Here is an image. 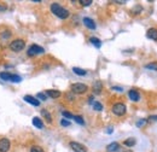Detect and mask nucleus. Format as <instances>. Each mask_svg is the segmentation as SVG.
<instances>
[{
	"instance_id": "nucleus-5",
	"label": "nucleus",
	"mask_w": 157,
	"mask_h": 152,
	"mask_svg": "<svg viewBox=\"0 0 157 152\" xmlns=\"http://www.w3.org/2000/svg\"><path fill=\"white\" fill-rule=\"evenodd\" d=\"M45 52V50L39 46V45H32L29 48H28V51H27V55L29 56V57H35V56H38V55H42Z\"/></svg>"
},
{
	"instance_id": "nucleus-6",
	"label": "nucleus",
	"mask_w": 157,
	"mask_h": 152,
	"mask_svg": "<svg viewBox=\"0 0 157 152\" xmlns=\"http://www.w3.org/2000/svg\"><path fill=\"white\" fill-rule=\"evenodd\" d=\"M69 146L74 152H87V147L85 145H82L81 142H78V141H70Z\"/></svg>"
},
{
	"instance_id": "nucleus-13",
	"label": "nucleus",
	"mask_w": 157,
	"mask_h": 152,
	"mask_svg": "<svg viewBox=\"0 0 157 152\" xmlns=\"http://www.w3.org/2000/svg\"><path fill=\"white\" fill-rule=\"evenodd\" d=\"M92 89H93V93L94 94H100L101 91H103V83H101V81H94V83L92 86Z\"/></svg>"
},
{
	"instance_id": "nucleus-32",
	"label": "nucleus",
	"mask_w": 157,
	"mask_h": 152,
	"mask_svg": "<svg viewBox=\"0 0 157 152\" xmlns=\"http://www.w3.org/2000/svg\"><path fill=\"white\" fill-rule=\"evenodd\" d=\"M113 132H114V129H113V127H109V128L106 129V133H108V134H111V133H113Z\"/></svg>"
},
{
	"instance_id": "nucleus-4",
	"label": "nucleus",
	"mask_w": 157,
	"mask_h": 152,
	"mask_svg": "<svg viewBox=\"0 0 157 152\" xmlns=\"http://www.w3.org/2000/svg\"><path fill=\"white\" fill-rule=\"evenodd\" d=\"M87 91H88V86L85 83H81V82L73 83L70 86V92L74 94H85V93H87Z\"/></svg>"
},
{
	"instance_id": "nucleus-23",
	"label": "nucleus",
	"mask_w": 157,
	"mask_h": 152,
	"mask_svg": "<svg viewBox=\"0 0 157 152\" xmlns=\"http://www.w3.org/2000/svg\"><path fill=\"white\" fill-rule=\"evenodd\" d=\"M92 106H93V110H96V111H101L103 110V105L99 101H94Z\"/></svg>"
},
{
	"instance_id": "nucleus-21",
	"label": "nucleus",
	"mask_w": 157,
	"mask_h": 152,
	"mask_svg": "<svg viewBox=\"0 0 157 152\" xmlns=\"http://www.w3.org/2000/svg\"><path fill=\"white\" fill-rule=\"evenodd\" d=\"M146 123H147V120L146 118H141V120L137 121V127L138 128H143L144 126H146Z\"/></svg>"
},
{
	"instance_id": "nucleus-28",
	"label": "nucleus",
	"mask_w": 157,
	"mask_h": 152,
	"mask_svg": "<svg viewBox=\"0 0 157 152\" xmlns=\"http://www.w3.org/2000/svg\"><path fill=\"white\" fill-rule=\"evenodd\" d=\"M78 2L81 4V6H90L93 1H92V0H80Z\"/></svg>"
},
{
	"instance_id": "nucleus-3",
	"label": "nucleus",
	"mask_w": 157,
	"mask_h": 152,
	"mask_svg": "<svg viewBox=\"0 0 157 152\" xmlns=\"http://www.w3.org/2000/svg\"><path fill=\"white\" fill-rule=\"evenodd\" d=\"M111 112L115 116H117V117H122L127 112V106L123 103H115L111 106Z\"/></svg>"
},
{
	"instance_id": "nucleus-7",
	"label": "nucleus",
	"mask_w": 157,
	"mask_h": 152,
	"mask_svg": "<svg viewBox=\"0 0 157 152\" xmlns=\"http://www.w3.org/2000/svg\"><path fill=\"white\" fill-rule=\"evenodd\" d=\"M11 147V142L7 138H1L0 139V152H9Z\"/></svg>"
},
{
	"instance_id": "nucleus-1",
	"label": "nucleus",
	"mask_w": 157,
	"mask_h": 152,
	"mask_svg": "<svg viewBox=\"0 0 157 152\" xmlns=\"http://www.w3.org/2000/svg\"><path fill=\"white\" fill-rule=\"evenodd\" d=\"M50 10H51V12H52L56 17H58V18H60V19H65L70 16L69 10H67L65 7H63L59 2H52L51 6H50Z\"/></svg>"
},
{
	"instance_id": "nucleus-19",
	"label": "nucleus",
	"mask_w": 157,
	"mask_h": 152,
	"mask_svg": "<svg viewBox=\"0 0 157 152\" xmlns=\"http://www.w3.org/2000/svg\"><path fill=\"white\" fill-rule=\"evenodd\" d=\"M73 73L78 76L87 75V71H86V70H83V69H81V68H78V66H74V68H73Z\"/></svg>"
},
{
	"instance_id": "nucleus-34",
	"label": "nucleus",
	"mask_w": 157,
	"mask_h": 152,
	"mask_svg": "<svg viewBox=\"0 0 157 152\" xmlns=\"http://www.w3.org/2000/svg\"><path fill=\"white\" fill-rule=\"evenodd\" d=\"M4 10H6V6L2 5V4H0V11H4Z\"/></svg>"
},
{
	"instance_id": "nucleus-25",
	"label": "nucleus",
	"mask_w": 157,
	"mask_h": 152,
	"mask_svg": "<svg viewBox=\"0 0 157 152\" xmlns=\"http://www.w3.org/2000/svg\"><path fill=\"white\" fill-rule=\"evenodd\" d=\"M74 120H75V122L78 123V124H85V121H83V118L81 117V116H78V115H74Z\"/></svg>"
},
{
	"instance_id": "nucleus-18",
	"label": "nucleus",
	"mask_w": 157,
	"mask_h": 152,
	"mask_svg": "<svg viewBox=\"0 0 157 152\" xmlns=\"http://www.w3.org/2000/svg\"><path fill=\"white\" fill-rule=\"evenodd\" d=\"M0 78H1L2 81H9V82H11L12 74H10V73H7V71H1V73H0Z\"/></svg>"
},
{
	"instance_id": "nucleus-29",
	"label": "nucleus",
	"mask_w": 157,
	"mask_h": 152,
	"mask_svg": "<svg viewBox=\"0 0 157 152\" xmlns=\"http://www.w3.org/2000/svg\"><path fill=\"white\" fill-rule=\"evenodd\" d=\"M62 115L65 117V118H69V120H71V118H74V115L71 114V112H69V111H63Z\"/></svg>"
},
{
	"instance_id": "nucleus-15",
	"label": "nucleus",
	"mask_w": 157,
	"mask_h": 152,
	"mask_svg": "<svg viewBox=\"0 0 157 152\" xmlns=\"http://www.w3.org/2000/svg\"><path fill=\"white\" fill-rule=\"evenodd\" d=\"M146 36L150 39V40L157 41V29L156 28H150V29L146 32Z\"/></svg>"
},
{
	"instance_id": "nucleus-8",
	"label": "nucleus",
	"mask_w": 157,
	"mask_h": 152,
	"mask_svg": "<svg viewBox=\"0 0 157 152\" xmlns=\"http://www.w3.org/2000/svg\"><path fill=\"white\" fill-rule=\"evenodd\" d=\"M82 23H83V25H85L86 28H88V29H91V30H94V29L97 28L94 21L92 18H90V17H85V18L82 19Z\"/></svg>"
},
{
	"instance_id": "nucleus-12",
	"label": "nucleus",
	"mask_w": 157,
	"mask_h": 152,
	"mask_svg": "<svg viewBox=\"0 0 157 152\" xmlns=\"http://www.w3.org/2000/svg\"><path fill=\"white\" fill-rule=\"evenodd\" d=\"M46 95L50 97V98H52V99H58V98H60V95H62V92L58 91V89H47L46 91Z\"/></svg>"
},
{
	"instance_id": "nucleus-36",
	"label": "nucleus",
	"mask_w": 157,
	"mask_h": 152,
	"mask_svg": "<svg viewBox=\"0 0 157 152\" xmlns=\"http://www.w3.org/2000/svg\"><path fill=\"white\" fill-rule=\"evenodd\" d=\"M115 2H117V4H124L126 1H115Z\"/></svg>"
},
{
	"instance_id": "nucleus-17",
	"label": "nucleus",
	"mask_w": 157,
	"mask_h": 152,
	"mask_svg": "<svg viewBox=\"0 0 157 152\" xmlns=\"http://www.w3.org/2000/svg\"><path fill=\"white\" fill-rule=\"evenodd\" d=\"M136 144H137L136 138H128V139H126V140L123 141V145H124L126 147H133Z\"/></svg>"
},
{
	"instance_id": "nucleus-24",
	"label": "nucleus",
	"mask_w": 157,
	"mask_h": 152,
	"mask_svg": "<svg viewBox=\"0 0 157 152\" xmlns=\"http://www.w3.org/2000/svg\"><path fill=\"white\" fill-rule=\"evenodd\" d=\"M145 68H146V69H150V70H155V71H157V62H155V63H150V64H146Z\"/></svg>"
},
{
	"instance_id": "nucleus-30",
	"label": "nucleus",
	"mask_w": 157,
	"mask_h": 152,
	"mask_svg": "<svg viewBox=\"0 0 157 152\" xmlns=\"http://www.w3.org/2000/svg\"><path fill=\"white\" fill-rule=\"evenodd\" d=\"M71 123L68 121V120H60V126H63V127H69Z\"/></svg>"
},
{
	"instance_id": "nucleus-33",
	"label": "nucleus",
	"mask_w": 157,
	"mask_h": 152,
	"mask_svg": "<svg viewBox=\"0 0 157 152\" xmlns=\"http://www.w3.org/2000/svg\"><path fill=\"white\" fill-rule=\"evenodd\" d=\"M149 120H151V121H157V115H154V116H151Z\"/></svg>"
},
{
	"instance_id": "nucleus-26",
	"label": "nucleus",
	"mask_w": 157,
	"mask_h": 152,
	"mask_svg": "<svg viewBox=\"0 0 157 152\" xmlns=\"http://www.w3.org/2000/svg\"><path fill=\"white\" fill-rule=\"evenodd\" d=\"M30 152H45V151H44L42 147H40L38 145H34V146L30 147Z\"/></svg>"
},
{
	"instance_id": "nucleus-9",
	"label": "nucleus",
	"mask_w": 157,
	"mask_h": 152,
	"mask_svg": "<svg viewBox=\"0 0 157 152\" xmlns=\"http://www.w3.org/2000/svg\"><path fill=\"white\" fill-rule=\"evenodd\" d=\"M24 101H27L28 104H30V105H33V106H39L40 105V100H38L35 97H33V95H24Z\"/></svg>"
},
{
	"instance_id": "nucleus-20",
	"label": "nucleus",
	"mask_w": 157,
	"mask_h": 152,
	"mask_svg": "<svg viewBox=\"0 0 157 152\" xmlns=\"http://www.w3.org/2000/svg\"><path fill=\"white\" fill-rule=\"evenodd\" d=\"M90 42H91L94 47H97V48H100V46H101V41H100L98 38H94V36L90 38Z\"/></svg>"
},
{
	"instance_id": "nucleus-2",
	"label": "nucleus",
	"mask_w": 157,
	"mask_h": 152,
	"mask_svg": "<svg viewBox=\"0 0 157 152\" xmlns=\"http://www.w3.org/2000/svg\"><path fill=\"white\" fill-rule=\"evenodd\" d=\"M25 47V41L23 39H15L10 42L9 45V48L12 51V52H16L18 53L21 51H23V48Z\"/></svg>"
},
{
	"instance_id": "nucleus-22",
	"label": "nucleus",
	"mask_w": 157,
	"mask_h": 152,
	"mask_svg": "<svg viewBox=\"0 0 157 152\" xmlns=\"http://www.w3.org/2000/svg\"><path fill=\"white\" fill-rule=\"evenodd\" d=\"M141 11H143L141 5H136V7H134V9H132V13H133V15H139Z\"/></svg>"
},
{
	"instance_id": "nucleus-16",
	"label": "nucleus",
	"mask_w": 157,
	"mask_h": 152,
	"mask_svg": "<svg viewBox=\"0 0 157 152\" xmlns=\"http://www.w3.org/2000/svg\"><path fill=\"white\" fill-rule=\"evenodd\" d=\"M40 114H41V116H42L44 120H46L47 123H51V122H52V116H51V114H50L46 109H42V110L40 111Z\"/></svg>"
},
{
	"instance_id": "nucleus-11",
	"label": "nucleus",
	"mask_w": 157,
	"mask_h": 152,
	"mask_svg": "<svg viewBox=\"0 0 157 152\" xmlns=\"http://www.w3.org/2000/svg\"><path fill=\"white\" fill-rule=\"evenodd\" d=\"M128 97L134 103H138L140 100V94H139V92H138L137 89H129L128 91Z\"/></svg>"
},
{
	"instance_id": "nucleus-10",
	"label": "nucleus",
	"mask_w": 157,
	"mask_h": 152,
	"mask_svg": "<svg viewBox=\"0 0 157 152\" xmlns=\"http://www.w3.org/2000/svg\"><path fill=\"white\" fill-rule=\"evenodd\" d=\"M121 151V145L116 142V141H114V142H111V144H109L108 146H106V152H120Z\"/></svg>"
},
{
	"instance_id": "nucleus-35",
	"label": "nucleus",
	"mask_w": 157,
	"mask_h": 152,
	"mask_svg": "<svg viewBox=\"0 0 157 152\" xmlns=\"http://www.w3.org/2000/svg\"><path fill=\"white\" fill-rule=\"evenodd\" d=\"M122 152H133V151H132V150H129V149H123Z\"/></svg>"
},
{
	"instance_id": "nucleus-14",
	"label": "nucleus",
	"mask_w": 157,
	"mask_h": 152,
	"mask_svg": "<svg viewBox=\"0 0 157 152\" xmlns=\"http://www.w3.org/2000/svg\"><path fill=\"white\" fill-rule=\"evenodd\" d=\"M32 123H33V126L36 127L38 129H44V122H42V120H41L40 117H36V116L33 117Z\"/></svg>"
},
{
	"instance_id": "nucleus-27",
	"label": "nucleus",
	"mask_w": 157,
	"mask_h": 152,
	"mask_svg": "<svg viewBox=\"0 0 157 152\" xmlns=\"http://www.w3.org/2000/svg\"><path fill=\"white\" fill-rule=\"evenodd\" d=\"M36 99L45 101V100H47V95H46V93H41V92H40V93L36 94Z\"/></svg>"
},
{
	"instance_id": "nucleus-31",
	"label": "nucleus",
	"mask_w": 157,
	"mask_h": 152,
	"mask_svg": "<svg viewBox=\"0 0 157 152\" xmlns=\"http://www.w3.org/2000/svg\"><path fill=\"white\" fill-rule=\"evenodd\" d=\"M111 89H113V91H116V92H122V91H123V89H122L121 87H116V86L111 87Z\"/></svg>"
}]
</instances>
